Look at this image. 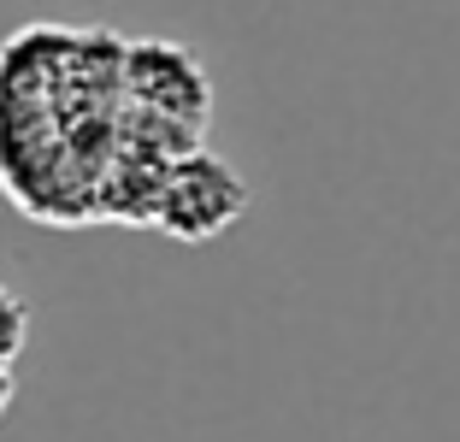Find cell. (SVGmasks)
I'll use <instances>...</instances> for the list:
<instances>
[{
    "mask_svg": "<svg viewBox=\"0 0 460 442\" xmlns=\"http://www.w3.org/2000/svg\"><path fill=\"white\" fill-rule=\"evenodd\" d=\"M243 213H248L243 172L230 160H218V154H207V147H195V154H183V160L165 172L154 230H165L172 242H213Z\"/></svg>",
    "mask_w": 460,
    "mask_h": 442,
    "instance_id": "obj_1",
    "label": "cell"
},
{
    "mask_svg": "<svg viewBox=\"0 0 460 442\" xmlns=\"http://www.w3.org/2000/svg\"><path fill=\"white\" fill-rule=\"evenodd\" d=\"M124 107L154 112L165 124H183L190 136L213 119V83L207 66L183 41H130L124 48Z\"/></svg>",
    "mask_w": 460,
    "mask_h": 442,
    "instance_id": "obj_2",
    "label": "cell"
}]
</instances>
